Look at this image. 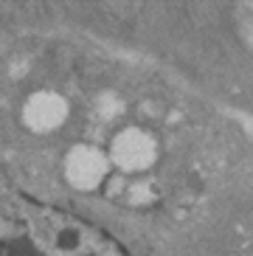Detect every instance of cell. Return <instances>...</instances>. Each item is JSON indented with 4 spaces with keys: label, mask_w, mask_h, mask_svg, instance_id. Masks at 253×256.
I'll use <instances>...</instances> for the list:
<instances>
[{
    "label": "cell",
    "mask_w": 253,
    "mask_h": 256,
    "mask_svg": "<svg viewBox=\"0 0 253 256\" xmlns=\"http://www.w3.org/2000/svg\"><path fill=\"white\" fill-rule=\"evenodd\" d=\"M0 256H130L76 211L14 197L0 203Z\"/></svg>",
    "instance_id": "obj_1"
}]
</instances>
